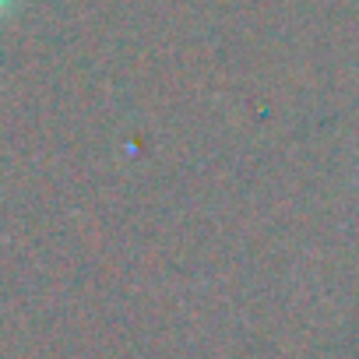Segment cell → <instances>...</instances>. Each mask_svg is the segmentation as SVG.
I'll return each instance as SVG.
<instances>
[{
	"instance_id": "cell-1",
	"label": "cell",
	"mask_w": 359,
	"mask_h": 359,
	"mask_svg": "<svg viewBox=\"0 0 359 359\" xmlns=\"http://www.w3.org/2000/svg\"><path fill=\"white\" fill-rule=\"evenodd\" d=\"M8 8H11V0H0V15H4Z\"/></svg>"
}]
</instances>
